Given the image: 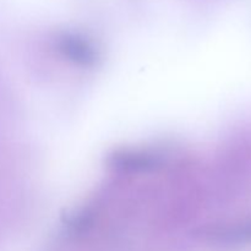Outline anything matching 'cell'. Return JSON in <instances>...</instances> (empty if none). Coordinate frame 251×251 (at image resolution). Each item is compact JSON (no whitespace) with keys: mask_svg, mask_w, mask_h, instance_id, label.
<instances>
[{"mask_svg":"<svg viewBox=\"0 0 251 251\" xmlns=\"http://www.w3.org/2000/svg\"><path fill=\"white\" fill-rule=\"evenodd\" d=\"M59 49L64 56L78 65L92 66L98 59L95 47L75 36L64 37L59 43Z\"/></svg>","mask_w":251,"mask_h":251,"instance_id":"obj_1","label":"cell"},{"mask_svg":"<svg viewBox=\"0 0 251 251\" xmlns=\"http://www.w3.org/2000/svg\"><path fill=\"white\" fill-rule=\"evenodd\" d=\"M210 237L222 243H247L251 242V223L235 226L230 228L217 229L208 233Z\"/></svg>","mask_w":251,"mask_h":251,"instance_id":"obj_2","label":"cell"}]
</instances>
